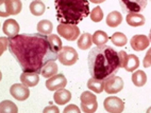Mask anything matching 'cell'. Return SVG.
Instances as JSON below:
<instances>
[{
    "mask_svg": "<svg viewBox=\"0 0 151 113\" xmlns=\"http://www.w3.org/2000/svg\"><path fill=\"white\" fill-rule=\"evenodd\" d=\"M8 46L22 72L41 74L44 66L49 61H54L59 54L50 43L48 36L41 33L18 34L9 38Z\"/></svg>",
    "mask_w": 151,
    "mask_h": 113,
    "instance_id": "obj_1",
    "label": "cell"
},
{
    "mask_svg": "<svg viewBox=\"0 0 151 113\" xmlns=\"http://www.w3.org/2000/svg\"><path fill=\"white\" fill-rule=\"evenodd\" d=\"M87 65L91 76L102 81L115 75L122 68L118 52L105 44L91 50L87 57Z\"/></svg>",
    "mask_w": 151,
    "mask_h": 113,
    "instance_id": "obj_2",
    "label": "cell"
},
{
    "mask_svg": "<svg viewBox=\"0 0 151 113\" xmlns=\"http://www.w3.org/2000/svg\"><path fill=\"white\" fill-rule=\"evenodd\" d=\"M54 6L60 23L77 25L89 15L87 0H54Z\"/></svg>",
    "mask_w": 151,
    "mask_h": 113,
    "instance_id": "obj_3",
    "label": "cell"
},
{
    "mask_svg": "<svg viewBox=\"0 0 151 113\" xmlns=\"http://www.w3.org/2000/svg\"><path fill=\"white\" fill-rule=\"evenodd\" d=\"M148 0H119V4L124 14L139 13L147 6Z\"/></svg>",
    "mask_w": 151,
    "mask_h": 113,
    "instance_id": "obj_4",
    "label": "cell"
},
{
    "mask_svg": "<svg viewBox=\"0 0 151 113\" xmlns=\"http://www.w3.org/2000/svg\"><path fill=\"white\" fill-rule=\"evenodd\" d=\"M1 17H9L11 15H17L22 8V3L20 0H1Z\"/></svg>",
    "mask_w": 151,
    "mask_h": 113,
    "instance_id": "obj_5",
    "label": "cell"
},
{
    "mask_svg": "<svg viewBox=\"0 0 151 113\" xmlns=\"http://www.w3.org/2000/svg\"><path fill=\"white\" fill-rule=\"evenodd\" d=\"M58 59L64 66H73L78 61V52L71 47H63L58 54Z\"/></svg>",
    "mask_w": 151,
    "mask_h": 113,
    "instance_id": "obj_6",
    "label": "cell"
},
{
    "mask_svg": "<svg viewBox=\"0 0 151 113\" xmlns=\"http://www.w3.org/2000/svg\"><path fill=\"white\" fill-rule=\"evenodd\" d=\"M120 66L128 72H134L139 67V59L134 54H127L126 51L118 52Z\"/></svg>",
    "mask_w": 151,
    "mask_h": 113,
    "instance_id": "obj_7",
    "label": "cell"
},
{
    "mask_svg": "<svg viewBox=\"0 0 151 113\" xmlns=\"http://www.w3.org/2000/svg\"><path fill=\"white\" fill-rule=\"evenodd\" d=\"M58 34L66 40L73 41L80 36V29L75 24L60 23L57 28Z\"/></svg>",
    "mask_w": 151,
    "mask_h": 113,
    "instance_id": "obj_8",
    "label": "cell"
},
{
    "mask_svg": "<svg viewBox=\"0 0 151 113\" xmlns=\"http://www.w3.org/2000/svg\"><path fill=\"white\" fill-rule=\"evenodd\" d=\"M81 100V109L85 113H94L97 111L98 104L96 95L93 94L92 92L84 91L80 96Z\"/></svg>",
    "mask_w": 151,
    "mask_h": 113,
    "instance_id": "obj_9",
    "label": "cell"
},
{
    "mask_svg": "<svg viewBox=\"0 0 151 113\" xmlns=\"http://www.w3.org/2000/svg\"><path fill=\"white\" fill-rule=\"evenodd\" d=\"M124 88V81L122 77L112 75L104 79V90L109 94H115L120 92Z\"/></svg>",
    "mask_w": 151,
    "mask_h": 113,
    "instance_id": "obj_10",
    "label": "cell"
},
{
    "mask_svg": "<svg viewBox=\"0 0 151 113\" xmlns=\"http://www.w3.org/2000/svg\"><path fill=\"white\" fill-rule=\"evenodd\" d=\"M103 106L105 110L110 113H122L124 110V102L116 96H110L105 98Z\"/></svg>",
    "mask_w": 151,
    "mask_h": 113,
    "instance_id": "obj_11",
    "label": "cell"
},
{
    "mask_svg": "<svg viewBox=\"0 0 151 113\" xmlns=\"http://www.w3.org/2000/svg\"><path fill=\"white\" fill-rule=\"evenodd\" d=\"M66 83H67V81L63 74H55L46 81V88L49 91H57L59 89L65 88Z\"/></svg>",
    "mask_w": 151,
    "mask_h": 113,
    "instance_id": "obj_12",
    "label": "cell"
},
{
    "mask_svg": "<svg viewBox=\"0 0 151 113\" xmlns=\"http://www.w3.org/2000/svg\"><path fill=\"white\" fill-rule=\"evenodd\" d=\"M10 93L15 100H20V102L27 100L30 95L28 86H26L24 83H14L10 89Z\"/></svg>",
    "mask_w": 151,
    "mask_h": 113,
    "instance_id": "obj_13",
    "label": "cell"
},
{
    "mask_svg": "<svg viewBox=\"0 0 151 113\" xmlns=\"http://www.w3.org/2000/svg\"><path fill=\"white\" fill-rule=\"evenodd\" d=\"M130 43H131V48H132L134 51L139 52L148 48L150 40H149V38L147 37V36L138 34V35H134L131 38Z\"/></svg>",
    "mask_w": 151,
    "mask_h": 113,
    "instance_id": "obj_14",
    "label": "cell"
},
{
    "mask_svg": "<svg viewBox=\"0 0 151 113\" xmlns=\"http://www.w3.org/2000/svg\"><path fill=\"white\" fill-rule=\"evenodd\" d=\"M2 31L9 38L15 37L19 33V24L14 19H6V21L3 22Z\"/></svg>",
    "mask_w": 151,
    "mask_h": 113,
    "instance_id": "obj_15",
    "label": "cell"
},
{
    "mask_svg": "<svg viewBox=\"0 0 151 113\" xmlns=\"http://www.w3.org/2000/svg\"><path fill=\"white\" fill-rule=\"evenodd\" d=\"M20 81L28 87H35L40 81L37 73L34 72H22L20 75Z\"/></svg>",
    "mask_w": 151,
    "mask_h": 113,
    "instance_id": "obj_16",
    "label": "cell"
},
{
    "mask_svg": "<svg viewBox=\"0 0 151 113\" xmlns=\"http://www.w3.org/2000/svg\"><path fill=\"white\" fill-rule=\"evenodd\" d=\"M127 23L131 27L137 28V27H142L143 24H145L146 22V18L144 15L139 13H129L127 14Z\"/></svg>",
    "mask_w": 151,
    "mask_h": 113,
    "instance_id": "obj_17",
    "label": "cell"
},
{
    "mask_svg": "<svg viewBox=\"0 0 151 113\" xmlns=\"http://www.w3.org/2000/svg\"><path fill=\"white\" fill-rule=\"evenodd\" d=\"M53 100L54 102H57L58 105H65L66 102H69L71 100V93L68 90H65L64 88L59 89L53 94Z\"/></svg>",
    "mask_w": 151,
    "mask_h": 113,
    "instance_id": "obj_18",
    "label": "cell"
},
{
    "mask_svg": "<svg viewBox=\"0 0 151 113\" xmlns=\"http://www.w3.org/2000/svg\"><path fill=\"white\" fill-rule=\"evenodd\" d=\"M122 22V14L117 11L111 12L106 17V24L111 28H116Z\"/></svg>",
    "mask_w": 151,
    "mask_h": 113,
    "instance_id": "obj_19",
    "label": "cell"
},
{
    "mask_svg": "<svg viewBox=\"0 0 151 113\" xmlns=\"http://www.w3.org/2000/svg\"><path fill=\"white\" fill-rule=\"evenodd\" d=\"M87 88L95 93H101L104 90V81L92 77L87 81Z\"/></svg>",
    "mask_w": 151,
    "mask_h": 113,
    "instance_id": "obj_20",
    "label": "cell"
},
{
    "mask_svg": "<svg viewBox=\"0 0 151 113\" xmlns=\"http://www.w3.org/2000/svg\"><path fill=\"white\" fill-rule=\"evenodd\" d=\"M58 70H59V67H58L57 64L54 61H49L48 64H46V65L43 67L41 74L44 77L49 78V77H51V76L55 75L58 73Z\"/></svg>",
    "mask_w": 151,
    "mask_h": 113,
    "instance_id": "obj_21",
    "label": "cell"
},
{
    "mask_svg": "<svg viewBox=\"0 0 151 113\" xmlns=\"http://www.w3.org/2000/svg\"><path fill=\"white\" fill-rule=\"evenodd\" d=\"M132 83L136 87H143L147 83V75L142 70H137L132 74Z\"/></svg>",
    "mask_w": 151,
    "mask_h": 113,
    "instance_id": "obj_22",
    "label": "cell"
},
{
    "mask_svg": "<svg viewBox=\"0 0 151 113\" xmlns=\"http://www.w3.org/2000/svg\"><path fill=\"white\" fill-rule=\"evenodd\" d=\"M93 42V36L88 33H83L82 35H80V38L78 40V47L81 50H87L92 47Z\"/></svg>",
    "mask_w": 151,
    "mask_h": 113,
    "instance_id": "obj_23",
    "label": "cell"
},
{
    "mask_svg": "<svg viewBox=\"0 0 151 113\" xmlns=\"http://www.w3.org/2000/svg\"><path fill=\"white\" fill-rule=\"evenodd\" d=\"M45 4L42 2L41 0H35L30 3V12L34 15V16H41L45 13Z\"/></svg>",
    "mask_w": 151,
    "mask_h": 113,
    "instance_id": "obj_24",
    "label": "cell"
},
{
    "mask_svg": "<svg viewBox=\"0 0 151 113\" xmlns=\"http://www.w3.org/2000/svg\"><path fill=\"white\" fill-rule=\"evenodd\" d=\"M52 30H53V24H52L51 21H49V20L44 19V20H41L37 23V31L41 34L50 35L52 33Z\"/></svg>",
    "mask_w": 151,
    "mask_h": 113,
    "instance_id": "obj_25",
    "label": "cell"
},
{
    "mask_svg": "<svg viewBox=\"0 0 151 113\" xmlns=\"http://www.w3.org/2000/svg\"><path fill=\"white\" fill-rule=\"evenodd\" d=\"M109 36L106 35V33L103 31H96L93 35V43H95L97 47L104 46L105 43L108 42Z\"/></svg>",
    "mask_w": 151,
    "mask_h": 113,
    "instance_id": "obj_26",
    "label": "cell"
},
{
    "mask_svg": "<svg viewBox=\"0 0 151 113\" xmlns=\"http://www.w3.org/2000/svg\"><path fill=\"white\" fill-rule=\"evenodd\" d=\"M110 39H111V41H112V42L117 47L126 46V43H127V41H128L127 36L124 35V34H122V33H120V32L114 33L113 35L111 36Z\"/></svg>",
    "mask_w": 151,
    "mask_h": 113,
    "instance_id": "obj_27",
    "label": "cell"
},
{
    "mask_svg": "<svg viewBox=\"0 0 151 113\" xmlns=\"http://www.w3.org/2000/svg\"><path fill=\"white\" fill-rule=\"evenodd\" d=\"M0 112L6 113V112H11V113H17L18 112V108L17 106L12 102L11 100H3L1 102V106H0Z\"/></svg>",
    "mask_w": 151,
    "mask_h": 113,
    "instance_id": "obj_28",
    "label": "cell"
},
{
    "mask_svg": "<svg viewBox=\"0 0 151 113\" xmlns=\"http://www.w3.org/2000/svg\"><path fill=\"white\" fill-rule=\"evenodd\" d=\"M91 19L94 22H100L103 19V11L100 6H96L91 13Z\"/></svg>",
    "mask_w": 151,
    "mask_h": 113,
    "instance_id": "obj_29",
    "label": "cell"
},
{
    "mask_svg": "<svg viewBox=\"0 0 151 113\" xmlns=\"http://www.w3.org/2000/svg\"><path fill=\"white\" fill-rule=\"evenodd\" d=\"M48 39H49V41H50V43L53 46V48L55 49L58 52H60V50H61L63 47H62V40L60 39L59 36L50 34V35L48 36Z\"/></svg>",
    "mask_w": 151,
    "mask_h": 113,
    "instance_id": "obj_30",
    "label": "cell"
},
{
    "mask_svg": "<svg viewBox=\"0 0 151 113\" xmlns=\"http://www.w3.org/2000/svg\"><path fill=\"white\" fill-rule=\"evenodd\" d=\"M144 67L145 68L151 67V48L147 51L145 58H144Z\"/></svg>",
    "mask_w": 151,
    "mask_h": 113,
    "instance_id": "obj_31",
    "label": "cell"
},
{
    "mask_svg": "<svg viewBox=\"0 0 151 113\" xmlns=\"http://www.w3.org/2000/svg\"><path fill=\"white\" fill-rule=\"evenodd\" d=\"M70 112H75V113H80V109L76 105H69L64 109V113H70Z\"/></svg>",
    "mask_w": 151,
    "mask_h": 113,
    "instance_id": "obj_32",
    "label": "cell"
},
{
    "mask_svg": "<svg viewBox=\"0 0 151 113\" xmlns=\"http://www.w3.org/2000/svg\"><path fill=\"white\" fill-rule=\"evenodd\" d=\"M44 113H48V112H53V113H59L60 110H59V108L57 107V106H48V107H46L45 109H44L43 111Z\"/></svg>",
    "mask_w": 151,
    "mask_h": 113,
    "instance_id": "obj_33",
    "label": "cell"
},
{
    "mask_svg": "<svg viewBox=\"0 0 151 113\" xmlns=\"http://www.w3.org/2000/svg\"><path fill=\"white\" fill-rule=\"evenodd\" d=\"M89 1H91L92 3H96V4H97V3H102V2H104L105 0H89Z\"/></svg>",
    "mask_w": 151,
    "mask_h": 113,
    "instance_id": "obj_34",
    "label": "cell"
},
{
    "mask_svg": "<svg viewBox=\"0 0 151 113\" xmlns=\"http://www.w3.org/2000/svg\"><path fill=\"white\" fill-rule=\"evenodd\" d=\"M149 40H150V42H151V29H150V32H149Z\"/></svg>",
    "mask_w": 151,
    "mask_h": 113,
    "instance_id": "obj_35",
    "label": "cell"
},
{
    "mask_svg": "<svg viewBox=\"0 0 151 113\" xmlns=\"http://www.w3.org/2000/svg\"><path fill=\"white\" fill-rule=\"evenodd\" d=\"M147 112H148V113H150V112H151V107H150V108H149L148 110H147Z\"/></svg>",
    "mask_w": 151,
    "mask_h": 113,
    "instance_id": "obj_36",
    "label": "cell"
},
{
    "mask_svg": "<svg viewBox=\"0 0 151 113\" xmlns=\"http://www.w3.org/2000/svg\"><path fill=\"white\" fill-rule=\"evenodd\" d=\"M41 1H42V0H41Z\"/></svg>",
    "mask_w": 151,
    "mask_h": 113,
    "instance_id": "obj_37",
    "label": "cell"
}]
</instances>
